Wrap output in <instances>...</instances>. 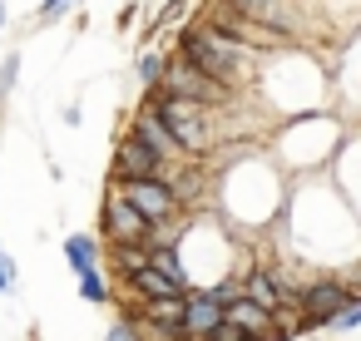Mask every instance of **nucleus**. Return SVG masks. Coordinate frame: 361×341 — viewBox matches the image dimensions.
I'll list each match as a JSON object with an SVG mask.
<instances>
[{"label":"nucleus","instance_id":"1","mask_svg":"<svg viewBox=\"0 0 361 341\" xmlns=\"http://www.w3.org/2000/svg\"><path fill=\"white\" fill-rule=\"evenodd\" d=\"M178 55L188 65H198L208 80L228 85V89H243L252 80V65H257V50L238 45L233 35H223L218 25H188L178 35Z\"/></svg>","mask_w":361,"mask_h":341},{"label":"nucleus","instance_id":"2","mask_svg":"<svg viewBox=\"0 0 361 341\" xmlns=\"http://www.w3.org/2000/svg\"><path fill=\"white\" fill-rule=\"evenodd\" d=\"M164 124H169V134H173V144H178V154H193V159H203L208 149H213V109L208 104H198V99H183V94H164L159 85L149 89V99H144Z\"/></svg>","mask_w":361,"mask_h":341},{"label":"nucleus","instance_id":"3","mask_svg":"<svg viewBox=\"0 0 361 341\" xmlns=\"http://www.w3.org/2000/svg\"><path fill=\"white\" fill-rule=\"evenodd\" d=\"M223 6L252 25H262L267 35L277 40H302L307 35V11H302V0H223Z\"/></svg>","mask_w":361,"mask_h":341},{"label":"nucleus","instance_id":"4","mask_svg":"<svg viewBox=\"0 0 361 341\" xmlns=\"http://www.w3.org/2000/svg\"><path fill=\"white\" fill-rule=\"evenodd\" d=\"M159 89H164V94H183V99H198V104H208V109H218V104H228V99H233V89H228V85L208 80V75H203L198 65H188L183 55L164 60Z\"/></svg>","mask_w":361,"mask_h":341},{"label":"nucleus","instance_id":"5","mask_svg":"<svg viewBox=\"0 0 361 341\" xmlns=\"http://www.w3.org/2000/svg\"><path fill=\"white\" fill-rule=\"evenodd\" d=\"M346 297H351V282H341V277H317V282H307V287L292 297V306L302 311L307 326H326V316H331Z\"/></svg>","mask_w":361,"mask_h":341},{"label":"nucleus","instance_id":"6","mask_svg":"<svg viewBox=\"0 0 361 341\" xmlns=\"http://www.w3.org/2000/svg\"><path fill=\"white\" fill-rule=\"evenodd\" d=\"M119 193L149 218V223H159V218H173L178 213V198H173V188H169V178L164 173H154V178H119Z\"/></svg>","mask_w":361,"mask_h":341},{"label":"nucleus","instance_id":"7","mask_svg":"<svg viewBox=\"0 0 361 341\" xmlns=\"http://www.w3.org/2000/svg\"><path fill=\"white\" fill-rule=\"evenodd\" d=\"M99 228H104V237L109 242H144V232H149V218L119 193V188H109L104 193V213H99Z\"/></svg>","mask_w":361,"mask_h":341},{"label":"nucleus","instance_id":"8","mask_svg":"<svg viewBox=\"0 0 361 341\" xmlns=\"http://www.w3.org/2000/svg\"><path fill=\"white\" fill-rule=\"evenodd\" d=\"M223 306H228V297L218 292V287H198V292H183V316H178V331H183V341H198L218 316H223Z\"/></svg>","mask_w":361,"mask_h":341},{"label":"nucleus","instance_id":"9","mask_svg":"<svg viewBox=\"0 0 361 341\" xmlns=\"http://www.w3.org/2000/svg\"><path fill=\"white\" fill-rule=\"evenodd\" d=\"M129 134H134V139H139V144H144V149H149L154 159H164V163H173V159H178V144H173V134H169V124H164V119H159V114H154L149 104H144V109L134 114V124H129Z\"/></svg>","mask_w":361,"mask_h":341},{"label":"nucleus","instance_id":"10","mask_svg":"<svg viewBox=\"0 0 361 341\" xmlns=\"http://www.w3.org/2000/svg\"><path fill=\"white\" fill-rule=\"evenodd\" d=\"M154 173H169V163L154 159L134 134H124L119 149H114V178H154Z\"/></svg>","mask_w":361,"mask_h":341},{"label":"nucleus","instance_id":"11","mask_svg":"<svg viewBox=\"0 0 361 341\" xmlns=\"http://www.w3.org/2000/svg\"><path fill=\"white\" fill-rule=\"evenodd\" d=\"M129 292H134L139 302H159V297H183V292H188V282L144 262V267H134V272H129Z\"/></svg>","mask_w":361,"mask_h":341},{"label":"nucleus","instance_id":"12","mask_svg":"<svg viewBox=\"0 0 361 341\" xmlns=\"http://www.w3.org/2000/svg\"><path fill=\"white\" fill-rule=\"evenodd\" d=\"M223 316H228V321H238L252 341H277V321H272V311H262V306H257V302H247L243 292H238V297H228Z\"/></svg>","mask_w":361,"mask_h":341},{"label":"nucleus","instance_id":"13","mask_svg":"<svg viewBox=\"0 0 361 341\" xmlns=\"http://www.w3.org/2000/svg\"><path fill=\"white\" fill-rule=\"evenodd\" d=\"M65 257H70V267H75V272H85V267H94V262H99V242H94V237H85V232H75V237H65Z\"/></svg>","mask_w":361,"mask_h":341},{"label":"nucleus","instance_id":"14","mask_svg":"<svg viewBox=\"0 0 361 341\" xmlns=\"http://www.w3.org/2000/svg\"><path fill=\"white\" fill-rule=\"evenodd\" d=\"M326 326H331V331H356V326H361V297L351 292V297H346V302L326 316Z\"/></svg>","mask_w":361,"mask_h":341},{"label":"nucleus","instance_id":"15","mask_svg":"<svg viewBox=\"0 0 361 341\" xmlns=\"http://www.w3.org/2000/svg\"><path fill=\"white\" fill-rule=\"evenodd\" d=\"M80 297H85V302H94V306H104V302H109V287H104V277H99V262L80 272Z\"/></svg>","mask_w":361,"mask_h":341},{"label":"nucleus","instance_id":"16","mask_svg":"<svg viewBox=\"0 0 361 341\" xmlns=\"http://www.w3.org/2000/svg\"><path fill=\"white\" fill-rule=\"evenodd\" d=\"M198 341H252V336H247V331H243L238 321H228V316H218V321H213V326H208V331H203Z\"/></svg>","mask_w":361,"mask_h":341},{"label":"nucleus","instance_id":"17","mask_svg":"<svg viewBox=\"0 0 361 341\" xmlns=\"http://www.w3.org/2000/svg\"><path fill=\"white\" fill-rule=\"evenodd\" d=\"M164 60H169V55H154V50H149V55L139 60V80H144L149 89L159 85V75H164Z\"/></svg>","mask_w":361,"mask_h":341},{"label":"nucleus","instance_id":"18","mask_svg":"<svg viewBox=\"0 0 361 341\" xmlns=\"http://www.w3.org/2000/svg\"><path fill=\"white\" fill-rule=\"evenodd\" d=\"M20 80V55H6V65H0V94H11Z\"/></svg>","mask_w":361,"mask_h":341},{"label":"nucleus","instance_id":"19","mask_svg":"<svg viewBox=\"0 0 361 341\" xmlns=\"http://www.w3.org/2000/svg\"><path fill=\"white\" fill-rule=\"evenodd\" d=\"M104 341H144V336H139V326H134V321H114V326L104 331Z\"/></svg>","mask_w":361,"mask_h":341},{"label":"nucleus","instance_id":"20","mask_svg":"<svg viewBox=\"0 0 361 341\" xmlns=\"http://www.w3.org/2000/svg\"><path fill=\"white\" fill-rule=\"evenodd\" d=\"M0 292H16V262H11V252H0Z\"/></svg>","mask_w":361,"mask_h":341},{"label":"nucleus","instance_id":"21","mask_svg":"<svg viewBox=\"0 0 361 341\" xmlns=\"http://www.w3.org/2000/svg\"><path fill=\"white\" fill-rule=\"evenodd\" d=\"M70 6H75V0H45V6H40V20H60Z\"/></svg>","mask_w":361,"mask_h":341},{"label":"nucleus","instance_id":"22","mask_svg":"<svg viewBox=\"0 0 361 341\" xmlns=\"http://www.w3.org/2000/svg\"><path fill=\"white\" fill-rule=\"evenodd\" d=\"M0 30H6V0H0Z\"/></svg>","mask_w":361,"mask_h":341}]
</instances>
